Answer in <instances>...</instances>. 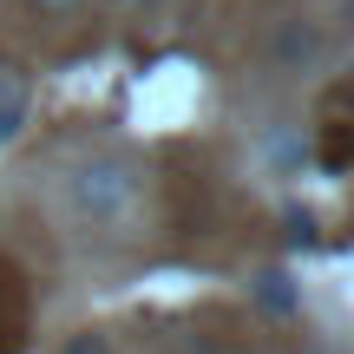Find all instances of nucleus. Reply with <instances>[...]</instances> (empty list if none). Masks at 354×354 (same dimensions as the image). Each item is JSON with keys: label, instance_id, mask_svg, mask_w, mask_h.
Segmentation results:
<instances>
[{"label": "nucleus", "instance_id": "obj_1", "mask_svg": "<svg viewBox=\"0 0 354 354\" xmlns=\"http://www.w3.org/2000/svg\"><path fill=\"white\" fill-rule=\"evenodd\" d=\"M131 203H138V184H131V171L125 165H86L73 177V216L79 223H92V230H118L131 216Z\"/></svg>", "mask_w": 354, "mask_h": 354}, {"label": "nucleus", "instance_id": "obj_2", "mask_svg": "<svg viewBox=\"0 0 354 354\" xmlns=\"http://www.w3.org/2000/svg\"><path fill=\"white\" fill-rule=\"evenodd\" d=\"M322 165L348 171V86H335L322 105Z\"/></svg>", "mask_w": 354, "mask_h": 354}, {"label": "nucleus", "instance_id": "obj_3", "mask_svg": "<svg viewBox=\"0 0 354 354\" xmlns=\"http://www.w3.org/2000/svg\"><path fill=\"white\" fill-rule=\"evenodd\" d=\"M20 118H26V86H20L13 66H0V145L20 131Z\"/></svg>", "mask_w": 354, "mask_h": 354}, {"label": "nucleus", "instance_id": "obj_4", "mask_svg": "<svg viewBox=\"0 0 354 354\" xmlns=\"http://www.w3.org/2000/svg\"><path fill=\"white\" fill-rule=\"evenodd\" d=\"M66 354H112V348H105V335H79V342H66Z\"/></svg>", "mask_w": 354, "mask_h": 354}, {"label": "nucleus", "instance_id": "obj_5", "mask_svg": "<svg viewBox=\"0 0 354 354\" xmlns=\"http://www.w3.org/2000/svg\"><path fill=\"white\" fill-rule=\"evenodd\" d=\"M33 7H39V13H73L79 0H33Z\"/></svg>", "mask_w": 354, "mask_h": 354}, {"label": "nucleus", "instance_id": "obj_6", "mask_svg": "<svg viewBox=\"0 0 354 354\" xmlns=\"http://www.w3.org/2000/svg\"><path fill=\"white\" fill-rule=\"evenodd\" d=\"M125 7H158V0H125Z\"/></svg>", "mask_w": 354, "mask_h": 354}]
</instances>
